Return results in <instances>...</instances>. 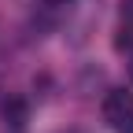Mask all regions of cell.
<instances>
[{
  "instance_id": "cell-1",
  "label": "cell",
  "mask_w": 133,
  "mask_h": 133,
  "mask_svg": "<svg viewBox=\"0 0 133 133\" xmlns=\"http://www.w3.org/2000/svg\"><path fill=\"white\" fill-rule=\"evenodd\" d=\"M129 111H133V92H126V89H111L107 100H104V115H107L111 122H118V118H126Z\"/></svg>"
},
{
  "instance_id": "cell-2",
  "label": "cell",
  "mask_w": 133,
  "mask_h": 133,
  "mask_svg": "<svg viewBox=\"0 0 133 133\" xmlns=\"http://www.w3.org/2000/svg\"><path fill=\"white\" fill-rule=\"evenodd\" d=\"M26 118H30V104H26L22 96L4 100V122H8V126H15V129H19V126H26Z\"/></svg>"
},
{
  "instance_id": "cell-3",
  "label": "cell",
  "mask_w": 133,
  "mask_h": 133,
  "mask_svg": "<svg viewBox=\"0 0 133 133\" xmlns=\"http://www.w3.org/2000/svg\"><path fill=\"white\" fill-rule=\"evenodd\" d=\"M115 48L118 52H133V22H122L118 37H115Z\"/></svg>"
},
{
  "instance_id": "cell-4",
  "label": "cell",
  "mask_w": 133,
  "mask_h": 133,
  "mask_svg": "<svg viewBox=\"0 0 133 133\" xmlns=\"http://www.w3.org/2000/svg\"><path fill=\"white\" fill-rule=\"evenodd\" d=\"M115 126H118V133H133V111L126 115V118H118Z\"/></svg>"
},
{
  "instance_id": "cell-5",
  "label": "cell",
  "mask_w": 133,
  "mask_h": 133,
  "mask_svg": "<svg viewBox=\"0 0 133 133\" xmlns=\"http://www.w3.org/2000/svg\"><path fill=\"white\" fill-rule=\"evenodd\" d=\"M122 22H133V0H122Z\"/></svg>"
},
{
  "instance_id": "cell-6",
  "label": "cell",
  "mask_w": 133,
  "mask_h": 133,
  "mask_svg": "<svg viewBox=\"0 0 133 133\" xmlns=\"http://www.w3.org/2000/svg\"><path fill=\"white\" fill-rule=\"evenodd\" d=\"M44 8H52V11H59V8H70V0H44Z\"/></svg>"
},
{
  "instance_id": "cell-7",
  "label": "cell",
  "mask_w": 133,
  "mask_h": 133,
  "mask_svg": "<svg viewBox=\"0 0 133 133\" xmlns=\"http://www.w3.org/2000/svg\"><path fill=\"white\" fill-rule=\"evenodd\" d=\"M63 133H85V129H63Z\"/></svg>"
},
{
  "instance_id": "cell-8",
  "label": "cell",
  "mask_w": 133,
  "mask_h": 133,
  "mask_svg": "<svg viewBox=\"0 0 133 133\" xmlns=\"http://www.w3.org/2000/svg\"><path fill=\"white\" fill-rule=\"evenodd\" d=\"M129 81H133V63H129Z\"/></svg>"
}]
</instances>
